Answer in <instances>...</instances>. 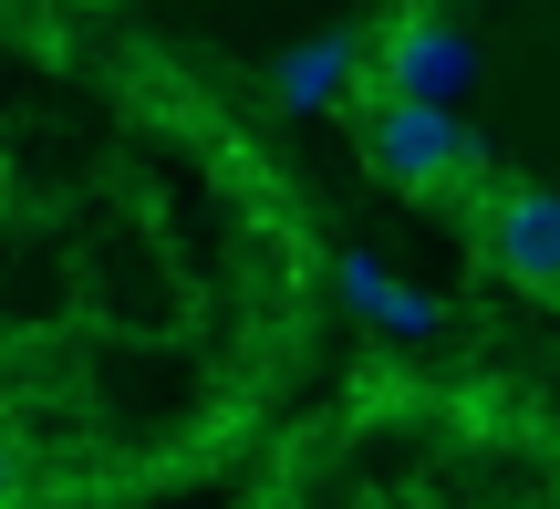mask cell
Listing matches in <instances>:
<instances>
[{
	"mask_svg": "<svg viewBox=\"0 0 560 509\" xmlns=\"http://www.w3.org/2000/svg\"><path fill=\"white\" fill-rule=\"evenodd\" d=\"M353 146H363V166H374L384 187H405V198H446V208L488 177V157H478V136L457 125V104L395 94V83H363V73H353Z\"/></svg>",
	"mask_w": 560,
	"mask_h": 509,
	"instance_id": "obj_1",
	"label": "cell"
},
{
	"mask_svg": "<svg viewBox=\"0 0 560 509\" xmlns=\"http://www.w3.org/2000/svg\"><path fill=\"white\" fill-rule=\"evenodd\" d=\"M457 208H467V250H478L488 281L560 302V187H540V177H499V166H488Z\"/></svg>",
	"mask_w": 560,
	"mask_h": 509,
	"instance_id": "obj_2",
	"label": "cell"
},
{
	"mask_svg": "<svg viewBox=\"0 0 560 509\" xmlns=\"http://www.w3.org/2000/svg\"><path fill=\"white\" fill-rule=\"evenodd\" d=\"M363 83H395V94H457L467 83V32L446 11H395L384 21V42L363 53Z\"/></svg>",
	"mask_w": 560,
	"mask_h": 509,
	"instance_id": "obj_3",
	"label": "cell"
},
{
	"mask_svg": "<svg viewBox=\"0 0 560 509\" xmlns=\"http://www.w3.org/2000/svg\"><path fill=\"white\" fill-rule=\"evenodd\" d=\"M332 281H342V302H363L384 333H436V302H425V291H405L395 270H374L363 250H342V261H332Z\"/></svg>",
	"mask_w": 560,
	"mask_h": 509,
	"instance_id": "obj_4",
	"label": "cell"
},
{
	"mask_svg": "<svg viewBox=\"0 0 560 509\" xmlns=\"http://www.w3.org/2000/svg\"><path fill=\"white\" fill-rule=\"evenodd\" d=\"M363 73V42L353 32H332V42H301V62L280 73V104H322L332 83H353Z\"/></svg>",
	"mask_w": 560,
	"mask_h": 509,
	"instance_id": "obj_5",
	"label": "cell"
},
{
	"mask_svg": "<svg viewBox=\"0 0 560 509\" xmlns=\"http://www.w3.org/2000/svg\"><path fill=\"white\" fill-rule=\"evenodd\" d=\"M21 478H32V448H21V437H11V427H0V509H11V499H21Z\"/></svg>",
	"mask_w": 560,
	"mask_h": 509,
	"instance_id": "obj_6",
	"label": "cell"
}]
</instances>
